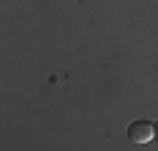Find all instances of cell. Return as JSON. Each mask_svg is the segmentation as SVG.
Instances as JSON below:
<instances>
[{
    "instance_id": "1",
    "label": "cell",
    "mask_w": 158,
    "mask_h": 151,
    "mask_svg": "<svg viewBox=\"0 0 158 151\" xmlns=\"http://www.w3.org/2000/svg\"><path fill=\"white\" fill-rule=\"evenodd\" d=\"M156 136V126L151 121H133L128 126V139L133 144H148Z\"/></svg>"
},
{
    "instance_id": "2",
    "label": "cell",
    "mask_w": 158,
    "mask_h": 151,
    "mask_svg": "<svg viewBox=\"0 0 158 151\" xmlns=\"http://www.w3.org/2000/svg\"><path fill=\"white\" fill-rule=\"evenodd\" d=\"M156 139H158V123H156Z\"/></svg>"
}]
</instances>
